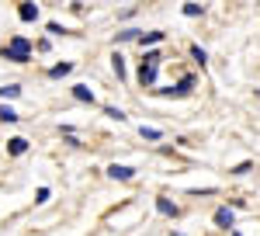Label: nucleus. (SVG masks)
I'll return each instance as SVG.
<instances>
[{"mask_svg": "<svg viewBox=\"0 0 260 236\" xmlns=\"http://www.w3.org/2000/svg\"><path fill=\"white\" fill-rule=\"evenodd\" d=\"M24 150H28V139H11V153H14V157H21V153H24Z\"/></svg>", "mask_w": 260, "mask_h": 236, "instance_id": "9", "label": "nucleus"}, {"mask_svg": "<svg viewBox=\"0 0 260 236\" xmlns=\"http://www.w3.org/2000/svg\"><path fill=\"white\" fill-rule=\"evenodd\" d=\"M108 115H111V118H118V122H125V111H121V108H108Z\"/></svg>", "mask_w": 260, "mask_h": 236, "instance_id": "16", "label": "nucleus"}, {"mask_svg": "<svg viewBox=\"0 0 260 236\" xmlns=\"http://www.w3.org/2000/svg\"><path fill=\"white\" fill-rule=\"evenodd\" d=\"M156 209H160L163 216H177V205H174V201H167V198H156Z\"/></svg>", "mask_w": 260, "mask_h": 236, "instance_id": "7", "label": "nucleus"}, {"mask_svg": "<svg viewBox=\"0 0 260 236\" xmlns=\"http://www.w3.org/2000/svg\"><path fill=\"white\" fill-rule=\"evenodd\" d=\"M142 45H156V42H163V32H149V35H139Z\"/></svg>", "mask_w": 260, "mask_h": 236, "instance_id": "11", "label": "nucleus"}, {"mask_svg": "<svg viewBox=\"0 0 260 236\" xmlns=\"http://www.w3.org/2000/svg\"><path fill=\"white\" fill-rule=\"evenodd\" d=\"M108 174L115 177V181H128L136 170H132V167H125V163H111V167H108Z\"/></svg>", "mask_w": 260, "mask_h": 236, "instance_id": "3", "label": "nucleus"}, {"mask_svg": "<svg viewBox=\"0 0 260 236\" xmlns=\"http://www.w3.org/2000/svg\"><path fill=\"white\" fill-rule=\"evenodd\" d=\"M184 14H187V18H198V14H201V4H184Z\"/></svg>", "mask_w": 260, "mask_h": 236, "instance_id": "14", "label": "nucleus"}, {"mask_svg": "<svg viewBox=\"0 0 260 236\" xmlns=\"http://www.w3.org/2000/svg\"><path fill=\"white\" fill-rule=\"evenodd\" d=\"M28 56H31V42H28V39H11V42H7V59L24 63Z\"/></svg>", "mask_w": 260, "mask_h": 236, "instance_id": "2", "label": "nucleus"}, {"mask_svg": "<svg viewBox=\"0 0 260 236\" xmlns=\"http://www.w3.org/2000/svg\"><path fill=\"white\" fill-rule=\"evenodd\" d=\"M70 70H73L70 63H59V66H52V70H49V77H66Z\"/></svg>", "mask_w": 260, "mask_h": 236, "instance_id": "12", "label": "nucleus"}, {"mask_svg": "<svg viewBox=\"0 0 260 236\" xmlns=\"http://www.w3.org/2000/svg\"><path fill=\"white\" fill-rule=\"evenodd\" d=\"M18 94H21V87H18V83H11V87H0V98H4V101L18 98Z\"/></svg>", "mask_w": 260, "mask_h": 236, "instance_id": "10", "label": "nucleus"}, {"mask_svg": "<svg viewBox=\"0 0 260 236\" xmlns=\"http://www.w3.org/2000/svg\"><path fill=\"white\" fill-rule=\"evenodd\" d=\"M73 98H77V101H87V104H94V91H90V87H83V83H77V87H73Z\"/></svg>", "mask_w": 260, "mask_h": 236, "instance_id": "6", "label": "nucleus"}, {"mask_svg": "<svg viewBox=\"0 0 260 236\" xmlns=\"http://www.w3.org/2000/svg\"><path fill=\"white\" fill-rule=\"evenodd\" d=\"M191 52H194V59H198V63H205V59H208V56H205V49H201V45H194Z\"/></svg>", "mask_w": 260, "mask_h": 236, "instance_id": "17", "label": "nucleus"}, {"mask_svg": "<svg viewBox=\"0 0 260 236\" xmlns=\"http://www.w3.org/2000/svg\"><path fill=\"white\" fill-rule=\"evenodd\" d=\"M215 222H219L222 229H233V226H236V216H233V209H219V212H215Z\"/></svg>", "mask_w": 260, "mask_h": 236, "instance_id": "4", "label": "nucleus"}, {"mask_svg": "<svg viewBox=\"0 0 260 236\" xmlns=\"http://www.w3.org/2000/svg\"><path fill=\"white\" fill-rule=\"evenodd\" d=\"M115 73H118V80H125V59L115 56Z\"/></svg>", "mask_w": 260, "mask_h": 236, "instance_id": "15", "label": "nucleus"}, {"mask_svg": "<svg viewBox=\"0 0 260 236\" xmlns=\"http://www.w3.org/2000/svg\"><path fill=\"white\" fill-rule=\"evenodd\" d=\"M156 73H160V52H146V59H142V70H139L142 87H153V83H156Z\"/></svg>", "mask_w": 260, "mask_h": 236, "instance_id": "1", "label": "nucleus"}, {"mask_svg": "<svg viewBox=\"0 0 260 236\" xmlns=\"http://www.w3.org/2000/svg\"><path fill=\"white\" fill-rule=\"evenodd\" d=\"M18 14H21V21H39V7L35 4H21Z\"/></svg>", "mask_w": 260, "mask_h": 236, "instance_id": "5", "label": "nucleus"}, {"mask_svg": "<svg viewBox=\"0 0 260 236\" xmlns=\"http://www.w3.org/2000/svg\"><path fill=\"white\" fill-rule=\"evenodd\" d=\"M139 132H142V139H160V136H163L160 129H153V125H142Z\"/></svg>", "mask_w": 260, "mask_h": 236, "instance_id": "13", "label": "nucleus"}, {"mask_svg": "<svg viewBox=\"0 0 260 236\" xmlns=\"http://www.w3.org/2000/svg\"><path fill=\"white\" fill-rule=\"evenodd\" d=\"M18 111H14V108H11V104H0V122H18Z\"/></svg>", "mask_w": 260, "mask_h": 236, "instance_id": "8", "label": "nucleus"}]
</instances>
